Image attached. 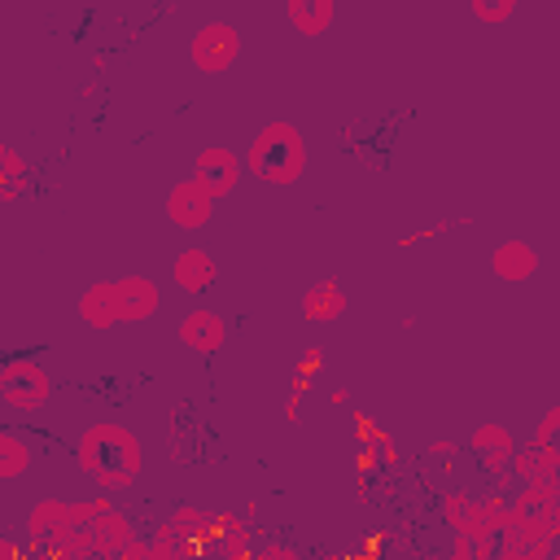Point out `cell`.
Wrapping results in <instances>:
<instances>
[{
  "label": "cell",
  "mask_w": 560,
  "mask_h": 560,
  "mask_svg": "<svg viewBox=\"0 0 560 560\" xmlns=\"http://www.w3.org/2000/svg\"><path fill=\"white\" fill-rule=\"evenodd\" d=\"M171 276H175V284H179L184 293L201 298V293H210V284L219 280V267H214V258H210L201 245H188V249H179V254H175Z\"/></svg>",
  "instance_id": "cell-11"
},
{
  "label": "cell",
  "mask_w": 560,
  "mask_h": 560,
  "mask_svg": "<svg viewBox=\"0 0 560 560\" xmlns=\"http://www.w3.org/2000/svg\"><path fill=\"white\" fill-rule=\"evenodd\" d=\"M284 18L293 22L298 35H324L337 18V0H284Z\"/></svg>",
  "instance_id": "cell-16"
},
{
  "label": "cell",
  "mask_w": 560,
  "mask_h": 560,
  "mask_svg": "<svg viewBox=\"0 0 560 560\" xmlns=\"http://www.w3.org/2000/svg\"><path fill=\"white\" fill-rule=\"evenodd\" d=\"M341 315H346V289L337 280H315L302 293V319L306 324H328V319H341Z\"/></svg>",
  "instance_id": "cell-14"
},
{
  "label": "cell",
  "mask_w": 560,
  "mask_h": 560,
  "mask_svg": "<svg viewBox=\"0 0 560 560\" xmlns=\"http://www.w3.org/2000/svg\"><path fill=\"white\" fill-rule=\"evenodd\" d=\"M192 175L214 192V197H228L236 184H241V158L228 149V144H206L192 162Z\"/></svg>",
  "instance_id": "cell-8"
},
{
  "label": "cell",
  "mask_w": 560,
  "mask_h": 560,
  "mask_svg": "<svg viewBox=\"0 0 560 560\" xmlns=\"http://www.w3.org/2000/svg\"><path fill=\"white\" fill-rule=\"evenodd\" d=\"M188 57H192V66H197L201 74H219V70H228V66L241 57V31H236L232 22H206V26L192 35Z\"/></svg>",
  "instance_id": "cell-6"
},
{
  "label": "cell",
  "mask_w": 560,
  "mask_h": 560,
  "mask_svg": "<svg viewBox=\"0 0 560 560\" xmlns=\"http://www.w3.org/2000/svg\"><path fill=\"white\" fill-rule=\"evenodd\" d=\"M162 306V293L149 276H122L118 280V315L122 324H144Z\"/></svg>",
  "instance_id": "cell-13"
},
{
  "label": "cell",
  "mask_w": 560,
  "mask_h": 560,
  "mask_svg": "<svg viewBox=\"0 0 560 560\" xmlns=\"http://www.w3.org/2000/svg\"><path fill=\"white\" fill-rule=\"evenodd\" d=\"M0 398L13 411H39L52 398V376L35 354H9L0 363Z\"/></svg>",
  "instance_id": "cell-5"
},
{
  "label": "cell",
  "mask_w": 560,
  "mask_h": 560,
  "mask_svg": "<svg viewBox=\"0 0 560 560\" xmlns=\"http://www.w3.org/2000/svg\"><path fill=\"white\" fill-rule=\"evenodd\" d=\"M214 201H219V197H214L197 175H188V179H179V184L166 192V219H171L175 228H184V232H197V228L210 223Z\"/></svg>",
  "instance_id": "cell-7"
},
{
  "label": "cell",
  "mask_w": 560,
  "mask_h": 560,
  "mask_svg": "<svg viewBox=\"0 0 560 560\" xmlns=\"http://www.w3.org/2000/svg\"><path fill=\"white\" fill-rule=\"evenodd\" d=\"M468 4H472V18L486 26H503L516 13V0H468Z\"/></svg>",
  "instance_id": "cell-20"
},
{
  "label": "cell",
  "mask_w": 560,
  "mask_h": 560,
  "mask_svg": "<svg viewBox=\"0 0 560 560\" xmlns=\"http://www.w3.org/2000/svg\"><path fill=\"white\" fill-rule=\"evenodd\" d=\"M74 455H79V468H83L101 490H127V486H136L140 464H144L136 433L122 429V424H114V420L88 424V429L79 433V442H74Z\"/></svg>",
  "instance_id": "cell-1"
},
{
  "label": "cell",
  "mask_w": 560,
  "mask_h": 560,
  "mask_svg": "<svg viewBox=\"0 0 560 560\" xmlns=\"http://www.w3.org/2000/svg\"><path fill=\"white\" fill-rule=\"evenodd\" d=\"M468 451L477 455V464H481L486 472H503V468H512L516 438H512V433H508L499 420H486V424H477V429H472Z\"/></svg>",
  "instance_id": "cell-10"
},
{
  "label": "cell",
  "mask_w": 560,
  "mask_h": 560,
  "mask_svg": "<svg viewBox=\"0 0 560 560\" xmlns=\"http://www.w3.org/2000/svg\"><path fill=\"white\" fill-rule=\"evenodd\" d=\"M245 166H249L254 179L280 184V188L293 184V179H302V171H306V140H302V131L293 122H284V118H271L249 140Z\"/></svg>",
  "instance_id": "cell-2"
},
{
  "label": "cell",
  "mask_w": 560,
  "mask_h": 560,
  "mask_svg": "<svg viewBox=\"0 0 560 560\" xmlns=\"http://www.w3.org/2000/svg\"><path fill=\"white\" fill-rule=\"evenodd\" d=\"M149 547H153L149 538H136V534H131V542L118 551V560H149Z\"/></svg>",
  "instance_id": "cell-23"
},
{
  "label": "cell",
  "mask_w": 560,
  "mask_h": 560,
  "mask_svg": "<svg viewBox=\"0 0 560 560\" xmlns=\"http://www.w3.org/2000/svg\"><path fill=\"white\" fill-rule=\"evenodd\" d=\"M306 389H311V376L293 372V381H289V398H284V420H298V411H302V398H306Z\"/></svg>",
  "instance_id": "cell-22"
},
{
  "label": "cell",
  "mask_w": 560,
  "mask_h": 560,
  "mask_svg": "<svg viewBox=\"0 0 560 560\" xmlns=\"http://www.w3.org/2000/svg\"><path fill=\"white\" fill-rule=\"evenodd\" d=\"M258 560H293V551L289 547H262V551H254Z\"/></svg>",
  "instance_id": "cell-26"
},
{
  "label": "cell",
  "mask_w": 560,
  "mask_h": 560,
  "mask_svg": "<svg viewBox=\"0 0 560 560\" xmlns=\"http://www.w3.org/2000/svg\"><path fill=\"white\" fill-rule=\"evenodd\" d=\"M556 556H560V542H556Z\"/></svg>",
  "instance_id": "cell-29"
},
{
  "label": "cell",
  "mask_w": 560,
  "mask_h": 560,
  "mask_svg": "<svg viewBox=\"0 0 560 560\" xmlns=\"http://www.w3.org/2000/svg\"><path fill=\"white\" fill-rule=\"evenodd\" d=\"M490 271L499 276V280H529L534 271H538V254H534V245H525V241H503V245H494V254H490Z\"/></svg>",
  "instance_id": "cell-15"
},
{
  "label": "cell",
  "mask_w": 560,
  "mask_h": 560,
  "mask_svg": "<svg viewBox=\"0 0 560 560\" xmlns=\"http://www.w3.org/2000/svg\"><path fill=\"white\" fill-rule=\"evenodd\" d=\"M219 516H223L219 551H223L228 560H245V556H254V547H249V525H241V516H236V512H219Z\"/></svg>",
  "instance_id": "cell-19"
},
{
  "label": "cell",
  "mask_w": 560,
  "mask_h": 560,
  "mask_svg": "<svg viewBox=\"0 0 560 560\" xmlns=\"http://www.w3.org/2000/svg\"><path fill=\"white\" fill-rule=\"evenodd\" d=\"M534 442H538L547 455H560V402H556V407H547V416H542V424H538Z\"/></svg>",
  "instance_id": "cell-21"
},
{
  "label": "cell",
  "mask_w": 560,
  "mask_h": 560,
  "mask_svg": "<svg viewBox=\"0 0 560 560\" xmlns=\"http://www.w3.org/2000/svg\"><path fill=\"white\" fill-rule=\"evenodd\" d=\"M31 442L22 438V433H13V429H0V481H13V477H22L26 468H31Z\"/></svg>",
  "instance_id": "cell-17"
},
{
  "label": "cell",
  "mask_w": 560,
  "mask_h": 560,
  "mask_svg": "<svg viewBox=\"0 0 560 560\" xmlns=\"http://www.w3.org/2000/svg\"><path fill=\"white\" fill-rule=\"evenodd\" d=\"M319 363H324V354H319V350H306V354L298 359V372L311 376V372H319Z\"/></svg>",
  "instance_id": "cell-25"
},
{
  "label": "cell",
  "mask_w": 560,
  "mask_h": 560,
  "mask_svg": "<svg viewBox=\"0 0 560 560\" xmlns=\"http://www.w3.org/2000/svg\"><path fill=\"white\" fill-rule=\"evenodd\" d=\"M70 508H74V560L118 556V551L131 542V534H136V525H131L105 494L79 499V503H70Z\"/></svg>",
  "instance_id": "cell-3"
},
{
  "label": "cell",
  "mask_w": 560,
  "mask_h": 560,
  "mask_svg": "<svg viewBox=\"0 0 560 560\" xmlns=\"http://www.w3.org/2000/svg\"><path fill=\"white\" fill-rule=\"evenodd\" d=\"M31 556L39 560H74V508L61 499H39L26 516Z\"/></svg>",
  "instance_id": "cell-4"
},
{
  "label": "cell",
  "mask_w": 560,
  "mask_h": 560,
  "mask_svg": "<svg viewBox=\"0 0 560 560\" xmlns=\"http://www.w3.org/2000/svg\"><path fill=\"white\" fill-rule=\"evenodd\" d=\"M0 556H4V560H18V556H22V547H18V542H0Z\"/></svg>",
  "instance_id": "cell-27"
},
{
  "label": "cell",
  "mask_w": 560,
  "mask_h": 560,
  "mask_svg": "<svg viewBox=\"0 0 560 560\" xmlns=\"http://www.w3.org/2000/svg\"><path fill=\"white\" fill-rule=\"evenodd\" d=\"M346 398H350L346 389H332V394H328V402H332V407H346Z\"/></svg>",
  "instance_id": "cell-28"
},
{
  "label": "cell",
  "mask_w": 560,
  "mask_h": 560,
  "mask_svg": "<svg viewBox=\"0 0 560 560\" xmlns=\"http://www.w3.org/2000/svg\"><path fill=\"white\" fill-rule=\"evenodd\" d=\"M79 319L88 328H96V332H109L114 324H122V315H118V280L88 284L83 298H79Z\"/></svg>",
  "instance_id": "cell-12"
},
{
  "label": "cell",
  "mask_w": 560,
  "mask_h": 560,
  "mask_svg": "<svg viewBox=\"0 0 560 560\" xmlns=\"http://www.w3.org/2000/svg\"><path fill=\"white\" fill-rule=\"evenodd\" d=\"M26 188H31V171H26V162L18 158L13 144H0V197H4V201H18Z\"/></svg>",
  "instance_id": "cell-18"
},
{
  "label": "cell",
  "mask_w": 560,
  "mask_h": 560,
  "mask_svg": "<svg viewBox=\"0 0 560 560\" xmlns=\"http://www.w3.org/2000/svg\"><path fill=\"white\" fill-rule=\"evenodd\" d=\"M179 341L188 346V350H197V354H206V359H214L219 350H223V341H228V324H223V315H214L210 306H192L184 319H179Z\"/></svg>",
  "instance_id": "cell-9"
},
{
  "label": "cell",
  "mask_w": 560,
  "mask_h": 560,
  "mask_svg": "<svg viewBox=\"0 0 560 560\" xmlns=\"http://www.w3.org/2000/svg\"><path fill=\"white\" fill-rule=\"evenodd\" d=\"M429 455H438V459H451V455H459V442H451V438H438V442H429Z\"/></svg>",
  "instance_id": "cell-24"
}]
</instances>
